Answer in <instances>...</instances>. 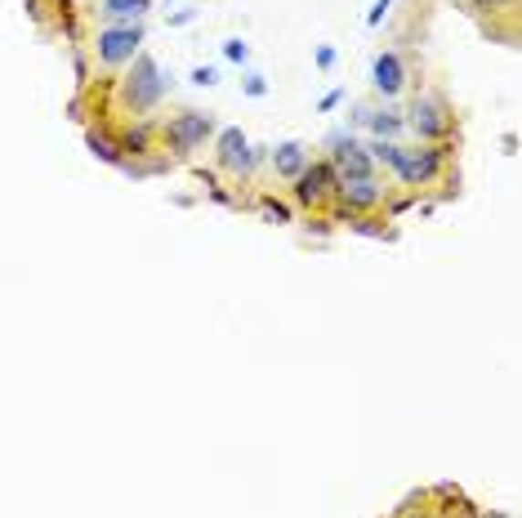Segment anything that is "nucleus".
<instances>
[{
    "label": "nucleus",
    "mask_w": 522,
    "mask_h": 518,
    "mask_svg": "<svg viewBox=\"0 0 522 518\" xmlns=\"http://www.w3.org/2000/svg\"><path fill=\"white\" fill-rule=\"evenodd\" d=\"M268 166L277 171V179H295V174L308 166V148L290 139V143H281V148H273V152H268Z\"/></svg>",
    "instance_id": "11"
},
{
    "label": "nucleus",
    "mask_w": 522,
    "mask_h": 518,
    "mask_svg": "<svg viewBox=\"0 0 522 518\" xmlns=\"http://www.w3.org/2000/svg\"><path fill=\"white\" fill-rule=\"evenodd\" d=\"M245 94H250V98H264V94H268V81H264V77H245Z\"/></svg>",
    "instance_id": "21"
},
{
    "label": "nucleus",
    "mask_w": 522,
    "mask_h": 518,
    "mask_svg": "<svg viewBox=\"0 0 522 518\" xmlns=\"http://www.w3.org/2000/svg\"><path fill=\"white\" fill-rule=\"evenodd\" d=\"M318 67H321V72H330V67H335V49H330V45H321V49H318Z\"/></svg>",
    "instance_id": "22"
},
{
    "label": "nucleus",
    "mask_w": 522,
    "mask_h": 518,
    "mask_svg": "<svg viewBox=\"0 0 522 518\" xmlns=\"http://www.w3.org/2000/svg\"><path fill=\"white\" fill-rule=\"evenodd\" d=\"M361 126L371 130L375 139H398L402 130H406V121H402L398 112H389V108H375V112H358Z\"/></svg>",
    "instance_id": "13"
},
{
    "label": "nucleus",
    "mask_w": 522,
    "mask_h": 518,
    "mask_svg": "<svg viewBox=\"0 0 522 518\" xmlns=\"http://www.w3.org/2000/svg\"><path fill=\"white\" fill-rule=\"evenodd\" d=\"M393 518H442L438 510H433V492H424V496H415V501H406Z\"/></svg>",
    "instance_id": "15"
},
{
    "label": "nucleus",
    "mask_w": 522,
    "mask_h": 518,
    "mask_svg": "<svg viewBox=\"0 0 522 518\" xmlns=\"http://www.w3.org/2000/svg\"><path fill=\"white\" fill-rule=\"evenodd\" d=\"M402 121H406V130H411L420 143H446V139L455 134V117H451L446 98H438V94L411 98V108H406Z\"/></svg>",
    "instance_id": "2"
},
{
    "label": "nucleus",
    "mask_w": 522,
    "mask_h": 518,
    "mask_svg": "<svg viewBox=\"0 0 522 518\" xmlns=\"http://www.w3.org/2000/svg\"><path fill=\"white\" fill-rule=\"evenodd\" d=\"M259 211L273 219V223H286V219H290V211H286V206H277V202H259Z\"/></svg>",
    "instance_id": "19"
},
{
    "label": "nucleus",
    "mask_w": 522,
    "mask_h": 518,
    "mask_svg": "<svg viewBox=\"0 0 522 518\" xmlns=\"http://www.w3.org/2000/svg\"><path fill=\"white\" fill-rule=\"evenodd\" d=\"M193 18H197V9H179L170 23H174V27H183V23H193Z\"/></svg>",
    "instance_id": "25"
},
{
    "label": "nucleus",
    "mask_w": 522,
    "mask_h": 518,
    "mask_svg": "<svg viewBox=\"0 0 522 518\" xmlns=\"http://www.w3.org/2000/svg\"><path fill=\"white\" fill-rule=\"evenodd\" d=\"M326 148H330V152H326V166L335 171L339 183H344V179H375V161H371V152L361 148L358 139H349V134H330Z\"/></svg>",
    "instance_id": "6"
},
{
    "label": "nucleus",
    "mask_w": 522,
    "mask_h": 518,
    "mask_svg": "<svg viewBox=\"0 0 522 518\" xmlns=\"http://www.w3.org/2000/svg\"><path fill=\"white\" fill-rule=\"evenodd\" d=\"M143 45V27L139 23H112V27H99L94 36V58L103 67H125Z\"/></svg>",
    "instance_id": "4"
},
{
    "label": "nucleus",
    "mask_w": 522,
    "mask_h": 518,
    "mask_svg": "<svg viewBox=\"0 0 522 518\" xmlns=\"http://www.w3.org/2000/svg\"><path fill=\"white\" fill-rule=\"evenodd\" d=\"M290 183H295V202H299L304 211H318L321 202L335 197V183H339V179H335V171H330L326 161H308Z\"/></svg>",
    "instance_id": "8"
},
{
    "label": "nucleus",
    "mask_w": 522,
    "mask_h": 518,
    "mask_svg": "<svg viewBox=\"0 0 522 518\" xmlns=\"http://www.w3.org/2000/svg\"><path fill=\"white\" fill-rule=\"evenodd\" d=\"M161 139H165V148L174 157H193L197 148H205V139H214V117L197 112V108H183L161 126Z\"/></svg>",
    "instance_id": "3"
},
{
    "label": "nucleus",
    "mask_w": 522,
    "mask_h": 518,
    "mask_svg": "<svg viewBox=\"0 0 522 518\" xmlns=\"http://www.w3.org/2000/svg\"><path fill=\"white\" fill-rule=\"evenodd\" d=\"M224 58H228V63H245V58H250V45L237 41V36H233V41H224Z\"/></svg>",
    "instance_id": "17"
},
{
    "label": "nucleus",
    "mask_w": 522,
    "mask_h": 518,
    "mask_svg": "<svg viewBox=\"0 0 522 518\" xmlns=\"http://www.w3.org/2000/svg\"><path fill=\"white\" fill-rule=\"evenodd\" d=\"M152 9V0H99V14L112 18V23H134Z\"/></svg>",
    "instance_id": "14"
},
{
    "label": "nucleus",
    "mask_w": 522,
    "mask_h": 518,
    "mask_svg": "<svg viewBox=\"0 0 522 518\" xmlns=\"http://www.w3.org/2000/svg\"><path fill=\"white\" fill-rule=\"evenodd\" d=\"M389 9H393V0H375V5H371V14H366V27H380Z\"/></svg>",
    "instance_id": "18"
},
{
    "label": "nucleus",
    "mask_w": 522,
    "mask_h": 518,
    "mask_svg": "<svg viewBox=\"0 0 522 518\" xmlns=\"http://www.w3.org/2000/svg\"><path fill=\"white\" fill-rule=\"evenodd\" d=\"M89 148H94V157H103V161H112V166H125L117 139H108V134H89Z\"/></svg>",
    "instance_id": "16"
},
{
    "label": "nucleus",
    "mask_w": 522,
    "mask_h": 518,
    "mask_svg": "<svg viewBox=\"0 0 522 518\" xmlns=\"http://www.w3.org/2000/svg\"><path fill=\"white\" fill-rule=\"evenodd\" d=\"M255 161H259V152L250 148V139H245L237 126H228V130L214 134V166H219V171L245 179V174L255 171Z\"/></svg>",
    "instance_id": "7"
},
{
    "label": "nucleus",
    "mask_w": 522,
    "mask_h": 518,
    "mask_svg": "<svg viewBox=\"0 0 522 518\" xmlns=\"http://www.w3.org/2000/svg\"><path fill=\"white\" fill-rule=\"evenodd\" d=\"M339 98H344V89H330V94H326V98H321L318 108H321V112H330V108H335V103H339Z\"/></svg>",
    "instance_id": "23"
},
{
    "label": "nucleus",
    "mask_w": 522,
    "mask_h": 518,
    "mask_svg": "<svg viewBox=\"0 0 522 518\" xmlns=\"http://www.w3.org/2000/svg\"><path fill=\"white\" fill-rule=\"evenodd\" d=\"M451 143H424V148H411V157H415V179H420V188L424 183H438L446 166H451Z\"/></svg>",
    "instance_id": "10"
},
{
    "label": "nucleus",
    "mask_w": 522,
    "mask_h": 518,
    "mask_svg": "<svg viewBox=\"0 0 522 518\" xmlns=\"http://www.w3.org/2000/svg\"><path fill=\"white\" fill-rule=\"evenodd\" d=\"M335 219H358L384 206V183L380 179H344L335 183Z\"/></svg>",
    "instance_id": "5"
},
{
    "label": "nucleus",
    "mask_w": 522,
    "mask_h": 518,
    "mask_svg": "<svg viewBox=\"0 0 522 518\" xmlns=\"http://www.w3.org/2000/svg\"><path fill=\"white\" fill-rule=\"evenodd\" d=\"M442 518H478V514H474V505H465V501H460V510H446Z\"/></svg>",
    "instance_id": "24"
},
{
    "label": "nucleus",
    "mask_w": 522,
    "mask_h": 518,
    "mask_svg": "<svg viewBox=\"0 0 522 518\" xmlns=\"http://www.w3.org/2000/svg\"><path fill=\"white\" fill-rule=\"evenodd\" d=\"M406 63H402V54L393 49H384V54H375V63H371V89L380 94V98H398L402 89H406Z\"/></svg>",
    "instance_id": "9"
},
{
    "label": "nucleus",
    "mask_w": 522,
    "mask_h": 518,
    "mask_svg": "<svg viewBox=\"0 0 522 518\" xmlns=\"http://www.w3.org/2000/svg\"><path fill=\"white\" fill-rule=\"evenodd\" d=\"M214 81H219V72H214V67H193V86H214Z\"/></svg>",
    "instance_id": "20"
},
{
    "label": "nucleus",
    "mask_w": 522,
    "mask_h": 518,
    "mask_svg": "<svg viewBox=\"0 0 522 518\" xmlns=\"http://www.w3.org/2000/svg\"><path fill=\"white\" fill-rule=\"evenodd\" d=\"M130 63H134V67H130V72L117 81V94H120V103H125L134 117H143V112H152L161 98H165V86H170V81H165V72H161L157 58H152V54H143V49H139Z\"/></svg>",
    "instance_id": "1"
},
{
    "label": "nucleus",
    "mask_w": 522,
    "mask_h": 518,
    "mask_svg": "<svg viewBox=\"0 0 522 518\" xmlns=\"http://www.w3.org/2000/svg\"><path fill=\"white\" fill-rule=\"evenodd\" d=\"M152 134H157V126L152 121H139V126H125L117 134V148L120 157H148L152 152Z\"/></svg>",
    "instance_id": "12"
},
{
    "label": "nucleus",
    "mask_w": 522,
    "mask_h": 518,
    "mask_svg": "<svg viewBox=\"0 0 522 518\" xmlns=\"http://www.w3.org/2000/svg\"><path fill=\"white\" fill-rule=\"evenodd\" d=\"M478 9H496V5H509V0H474Z\"/></svg>",
    "instance_id": "26"
}]
</instances>
